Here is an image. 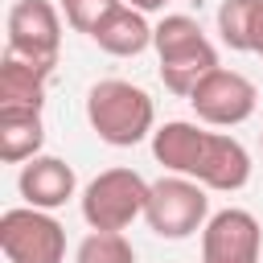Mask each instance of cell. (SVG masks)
Listing matches in <instances>:
<instances>
[{
  "label": "cell",
  "instance_id": "9c48e42d",
  "mask_svg": "<svg viewBox=\"0 0 263 263\" xmlns=\"http://www.w3.org/2000/svg\"><path fill=\"white\" fill-rule=\"evenodd\" d=\"M193 181L205 185L210 193H238L251 181V152L230 132H205Z\"/></svg>",
  "mask_w": 263,
  "mask_h": 263
},
{
  "label": "cell",
  "instance_id": "ffe728a7",
  "mask_svg": "<svg viewBox=\"0 0 263 263\" xmlns=\"http://www.w3.org/2000/svg\"><path fill=\"white\" fill-rule=\"evenodd\" d=\"M259 148H263V132H259Z\"/></svg>",
  "mask_w": 263,
  "mask_h": 263
},
{
  "label": "cell",
  "instance_id": "52a82bcc",
  "mask_svg": "<svg viewBox=\"0 0 263 263\" xmlns=\"http://www.w3.org/2000/svg\"><path fill=\"white\" fill-rule=\"evenodd\" d=\"M8 45L4 53H16L37 66H58L62 53V12L49 0H16L8 8Z\"/></svg>",
  "mask_w": 263,
  "mask_h": 263
},
{
  "label": "cell",
  "instance_id": "8fae6325",
  "mask_svg": "<svg viewBox=\"0 0 263 263\" xmlns=\"http://www.w3.org/2000/svg\"><path fill=\"white\" fill-rule=\"evenodd\" d=\"M152 33H156V25H148V16L140 8L119 4L111 16H103V25L90 33V41L111 58H140L152 45Z\"/></svg>",
  "mask_w": 263,
  "mask_h": 263
},
{
  "label": "cell",
  "instance_id": "5bb4252c",
  "mask_svg": "<svg viewBox=\"0 0 263 263\" xmlns=\"http://www.w3.org/2000/svg\"><path fill=\"white\" fill-rule=\"evenodd\" d=\"M41 144H45L41 111L0 107V160L4 164H29L33 156H41Z\"/></svg>",
  "mask_w": 263,
  "mask_h": 263
},
{
  "label": "cell",
  "instance_id": "ba28073f",
  "mask_svg": "<svg viewBox=\"0 0 263 263\" xmlns=\"http://www.w3.org/2000/svg\"><path fill=\"white\" fill-rule=\"evenodd\" d=\"M263 255V230L251 210L226 205L210 214L201 230V263H259Z\"/></svg>",
  "mask_w": 263,
  "mask_h": 263
},
{
  "label": "cell",
  "instance_id": "e0dca14e",
  "mask_svg": "<svg viewBox=\"0 0 263 263\" xmlns=\"http://www.w3.org/2000/svg\"><path fill=\"white\" fill-rule=\"evenodd\" d=\"M119 4L123 0H62V16H66V25L74 33H86L90 37L103 25V16H111Z\"/></svg>",
  "mask_w": 263,
  "mask_h": 263
},
{
  "label": "cell",
  "instance_id": "3957f363",
  "mask_svg": "<svg viewBox=\"0 0 263 263\" xmlns=\"http://www.w3.org/2000/svg\"><path fill=\"white\" fill-rule=\"evenodd\" d=\"M210 189L189 181V177H160L152 181L148 189V205H144V222L156 238H168V242H181V238H193L197 230H205L210 222Z\"/></svg>",
  "mask_w": 263,
  "mask_h": 263
},
{
  "label": "cell",
  "instance_id": "7c38bea8",
  "mask_svg": "<svg viewBox=\"0 0 263 263\" xmlns=\"http://www.w3.org/2000/svg\"><path fill=\"white\" fill-rule=\"evenodd\" d=\"M201 144H205V127L189 123V119H168V123H160L152 132V156H156V164H164L168 173L189 177V181H193Z\"/></svg>",
  "mask_w": 263,
  "mask_h": 263
},
{
  "label": "cell",
  "instance_id": "ac0fdd59",
  "mask_svg": "<svg viewBox=\"0 0 263 263\" xmlns=\"http://www.w3.org/2000/svg\"><path fill=\"white\" fill-rule=\"evenodd\" d=\"M251 53L263 62V0H259V8H255V25H251Z\"/></svg>",
  "mask_w": 263,
  "mask_h": 263
},
{
  "label": "cell",
  "instance_id": "6da1fadb",
  "mask_svg": "<svg viewBox=\"0 0 263 263\" xmlns=\"http://www.w3.org/2000/svg\"><path fill=\"white\" fill-rule=\"evenodd\" d=\"M86 123L111 148H136L156 132V103L127 78H103L86 90Z\"/></svg>",
  "mask_w": 263,
  "mask_h": 263
},
{
  "label": "cell",
  "instance_id": "30bf717a",
  "mask_svg": "<svg viewBox=\"0 0 263 263\" xmlns=\"http://www.w3.org/2000/svg\"><path fill=\"white\" fill-rule=\"evenodd\" d=\"M16 189H21L25 205L53 214L58 205H66V201L78 193V177H74V168H70L62 156H33L29 164H21Z\"/></svg>",
  "mask_w": 263,
  "mask_h": 263
},
{
  "label": "cell",
  "instance_id": "2e32d148",
  "mask_svg": "<svg viewBox=\"0 0 263 263\" xmlns=\"http://www.w3.org/2000/svg\"><path fill=\"white\" fill-rule=\"evenodd\" d=\"M74 263H136V247L123 238V230H90L78 242Z\"/></svg>",
  "mask_w": 263,
  "mask_h": 263
},
{
  "label": "cell",
  "instance_id": "d6986e66",
  "mask_svg": "<svg viewBox=\"0 0 263 263\" xmlns=\"http://www.w3.org/2000/svg\"><path fill=\"white\" fill-rule=\"evenodd\" d=\"M123 4H132V8H140V12L148 16V12H160V8L168 4V0H123Z\"/></svg>",
  "mask_w": 263,
  "mask_h": 263
},
{
  "label": "cell",
  "instance_id": "7a4b0ae2",
  "mask_svg": "<svg viewBox=\"0 0 263 263\" xmlns=\"http://www.w3.org/2000/svg\"><path fill=\"white\" fill-rule=\"evenodd\" d=\"M152 49L160 58V82L164 90L189 99L193 86L218 70V45L201 33V25L185 12H164L152 33Z\"/></svg>",
  "mask_w": 263,
  "mask_h": 263
},
{
  "label": "cell",
  "instance_id": "277c9868",
  "mask_svg": "<svg viewBox=\"0 0 263 263\" xmlns=\"http://www.w3.org/2000/svg\"><path fill=\"white\" fill-rule=\"evenodd\" d=\"M152 181H144L136 168H103L78 197V210L90 230H127L136 218H144Z\"/></svg>",
  "mask_w": 263,
  "mask_h": 263
},
{
  "label": "cell",
  "instance_id": "5b68a950",
  "mask_svg": "<svg viewBox=\"0 0 263 263\" xmlns=\"http://www.w3.org/2000/svg\"><path fill=\"white\" fill-rule=\"evenodd\" d=\"M0 251L8 263H62L66 226L49 210L12 205L0 214Z\"/></svg>",
  "mask_w": 263,
  "mask_h": 263
},
{
  "label": "cell",
  "instance_id": "8992f818",
  "mask_svg": "<svg viewBox=\"0 0 263 263\" xmlns=\"http://www.w3.org/2000/svg\"><path fill=\"white\" fill-rule=\"evenodd\" d=\"M255 103H259L255 82L226 66L210 70L189 95V107H193L197 123H205V127H238L255 115Z\"/></svg>",
  "mask_w": 263,
  "mask_h": 263
},
{
  "label": "cell",
  "instance_id": "4fadbf2b",
  "mask_svg": "<svg viewBox=\"0 0 263 263\" xmlns=\"http://www.w3.org/2000/svg\"><path fill=\"white\" fill-rule=\"evenodd\" d=\"M49 66L25 62L16 53H4L0 62V107L12 111H41L45 107V86H49Z\"/></svg>",
  "mask_w": 263,
  "mask_h": 263
},
{
  "label": "cell",
  "instance_id": "9a60e30c",
  "mask_svg": "<svg viewBox=\"0 0 263 263\" xmlns=\"http://www.w3.org/2000/svg\"><path fill=\"white\" fill-rule=\"evenodd\" d=\"M259 0H222L218 4V37L234 53H251V25Z\"/></svg>",
  "mask_w": 263,
  "mask_h": 263
}]
</instances>
